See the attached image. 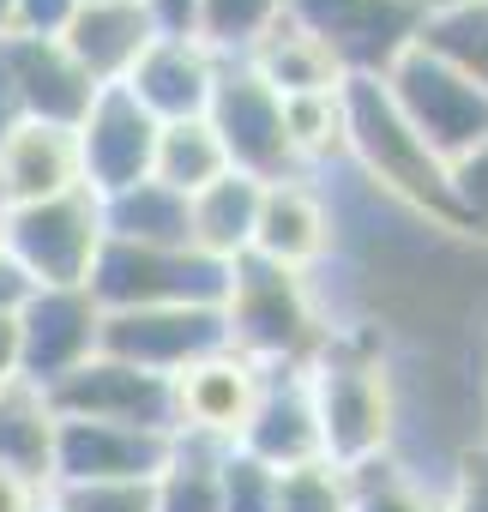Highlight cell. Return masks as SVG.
Here are the masks:
<instances>
[{
  "instance_id": "obj_1",
  "label": "cell",
  "mask_w": 488,
  "mask_h": 512,
  "mask_svg": "<svg viewBox=\"0 0 488 512\" xmlns=\"http://www.w3.org/2000/svg\"><path fill=\"white\" fill-rule=\"evenodd\" d=\"M314 422H320V452L344 470H362L374 458H392L404 440V392L398 368L386 356V338L362 320L332 326L320 356L302 368Z\"/></svg>"
},
{
  "instance_id": "obj_2",
  "label": "cell",
  "mask_w": 488,
  "mask_h": 512,
  "mask_svg": "<svg viewBox=\"0 0 488 512\" xmlns=\"http://www.w3.org/2000/svg\"><path fill=\"white\" fill-rule=\"evenodd\" d=\"M344 163L422 229L464 241L446 163L410 133V121L398 115L380 79H344Z\"/></svg>"
},
{
  "instance_id": "obj_3",
  "label": "cell",
  "mask_w": 488,
  "mask_h": 512,
  "mask_svg": "<svg viewBox=\"0 0 488 512\" xmlns=\"http://www.w3.org/2000/svg\"><path fill=\"white\" fill-rule=\"evenodd\" d=\"M223 338L235 356H248L254 368H308L320 344L332 338V308L320 302L314 278L278 272L266 260H235L229 290H223Z\"/></svg>"
},
{
  "instance_id": "obj_4",
  "label": "cell",
  "mask_w": 488,
  "mask_h": 512,
  "mask_svg": "<svg viewBox=\"0 0 488 512\" xmlns=\"http://www.w3.org/2000/svg\"><path fill=\"white\" fill-rule=\"evenodd\" d=\"M85 290H91V302L103 314H133V308H223L229 266L205 260V253H193V247L103 241Z\"/></svg>"
},
{
  "instance_id": "obj_5",
  "label": "cell",
  "mask_w": 488,
  "mask_h": 512,
  "mask_svg": "<svg viewBox=\"0 0 488 512\" xmlns=\"http://www.w3.org/2000/svg\"><path fill=\"white\" fill-rule=\"evenodd\" d=\"M386 85V97L398 103V115L410 121V133L452 169V163H464L476 145H488V97L452 67V61H440L434 49H410V55H398V67L380 79Z\"/></svg>"
},
{
  "instance_id": "obj_6",
  "label": "cell",
  "mask_w": 488,
  "mask_h": 512,
  "mask_svg": "<svg viewBox=\"0 0 488 512\" xmlns=\"http://www.w3.org/2000/svg\"><path fill=\"white\" fill-rule=\"evenodd\" d=\"M97 247H103V217L97 193L85 187L7 211V260L31 278V290H85Z\"/></svg>"
},
{
  "instance_id": "obj_7",
  "label": "cell",
  "mask_w": 488,
  "mask_h": 512,
  "mask_svg": "<svg viewBox=\"0 0 488 512\" xmlns=\"http://www.w3.org/2000/svg\"><path fill=\"white\" fill-rule=\"evenodd\" d=\"M290 19L338 61L344 79H386L422 37L410 0H290Z\"/></svg>"
},
{
  "instance_id": "obj_8",
  "label": "cell",
  "mask_w": 488,
  "mask_h": 512,
  "mask_svg": "<svg viewBox=\"0 0 488 512\" xmlns=\"http://www.w3.org/2000/svg\"><path fill=\"white\" fill-rule=\"evenodd\" d=\"M205 127L217 133V145H223L235 175H254V181L302 175L296 157H290V139H284V97L248 61H223L217 67Z\"/></svg>"
},
{
  "instance_id": "obj_9",
  "label": "cell",
  "mask_w": 488,
  "mask_h": 512,
  "mask_svg": "<svg viewBox=\"0 0 488 512\" xmlns=\"http://www.w3.org/2000/svg\"><path fill=\"white\" fill-rule=\"evenodd\" d=\"M338 205L326 193L320 175H284L260 187V217H254V260L296 272V278H320L338 260Z\"/></svg>"
},
{
  "instance_id": "obj_10",
  "label": "cell",
  "mask_w": 488,
  "mask_h": 512,
  "mask_svg": "<svg viewBox=\"0 0 488 512\" xmlns=\"http://www.w3.org/2000/svg\"><path fill=\"white\" fill-rule=\"evenodd\" d=\"M49 404H55V416H79V422L175 434V386L163 374H145V368L115 362L103 350L85 368H73L61 386H49Z\"/></svg>"
},
{
  "instance_id": "obj_11",
  "label": "cell",
  "mask_w": 488,
  "mask_h": 512,
  "mask_svg": "<svg viewBox=\"0 0 488 512\" xmlns=\"http://www.w3.org/2000/svg\"><path fill=\"white\" fill-rule=\"evenodd\" d=\"M103 350V308L91 290H31L19 308V380L61 386Z\"/></svg>"
},
{
  "instance_id": "obj_12",
  "label": "cell",
  "mask_w": 488,
  "mask_h": 512,
  "mask_svg": "<svg viewBox=\"0 0 488 512\" xmlns=\"http://www.w3.org/2000/svg\"><path fill=\"white\" fill-rule=\"evenodd\" d=\"M73 145H79V181H85V193L109 199V193H121L133 181H151L157 121L121 85H109V91L91 97L85 121L73 127Z\"/></svg>"
},
{
  "instance_id": "obj_13",
  "label": "cell",
  "mask_w": 488,
  "mask_h": 512,
  "mask_svg": "<svg viewBox=\"0 0 488 512\" xmlns=\"http://www.w3.org/2000/svg\"><path fill=\"white\" fill-rule=\"evenodd\" d=\"M223 314L217 308H133V314H103V356L133 362L145 374L175 380L199 356L223 350Z\"/></svg>"
},
{
  "instance_id": "obj_14",
  "label": "cell",
  "mask_w": 488,
  "mask_h": 512,
  "mask_svg": "<svg viewBox=\"0 0 488 512\" xmlns=\"http://www.w3.org/2000/svg\"><path fill=\"white\" fill-rule=\"evenodd\" d=\"M0 85H7L19 121L37 127H79L97 85L73 67V55L49 37H0Z\"/></svg>"
},
{
  "instance_id": "obj_15",
  "label": "cell",
  "mask_w": 488,
  "mask_h": 512,
  "mask_svg": "<svg viewBox=\"0 0 488 512\" xmlns=\"http://www.w3.org/2000/svg\"><path fill=\"white\" fill-rule=\"evenodd\" d=\"M169 386H175V434H199V440L235 446L241 428H248V416H254V404H260L266 368H254L248 356H235L223 344V350L199 356L193 368H181Z\"/></svg>"
},
{
  "instance_id": "obj_16",
  "label": "cell",
  "mask_w": 488,
  "mask_h": 512,
  "mask_svg": "<svg viewBox=\"0 0 488 512\" xmlns=\"http://www.w3.org/2000/svg\"><path fill=\"white\" fill-rule=\"evenodd\" d=\"M163 458H169V434L61 416L49 488H55V482H151V476L163 470Z\"/></svg>"
},
{
  "instance_id": "obj_17",
  "label": "cell",
  "mask_w": 488,
  "mask_h": 512,
  "mask_svg": "<svg viewBox=\"0 0 488 512\" xmlns=\"http://www.w3.org/2000/svg\"><path fill=\"white\" fill-rule=\"evenodd\" d=\"M217 67H223V61H217L199 37H157V43L139 55V67L127 73L121 91H127L157 127H169V121H205Z\"/></svg>"
},
{
  "instance_id": "obj_18",
  "label": "cell",
  "mask_w": 488,
  "mask_h": 512,
  "mask_svg": "<svg viewBox=\"0 0 488 512\" xmlns=\"http://www.w3.org/2000/svg\"><path fill=\"white\" fill-rule=\"evenodd\" d=\"M157 37L163 31L151 25V13L139 7V0H79V13L67 19V31L55 43L73 55V67L97 91H109V85H127V73L139 67V55Z\"/></svg>"
},
{
  "instance_id": "obj_19",
  "label": "cell",
  "mask_w": 488,
  "mask_h": 512,
  "mask_svg": "<svg viewBox=\"0 0 488 512\" xmlns=\"http://www.w3.org/2000/svg\"><path fill=\"white\" fill-rule=\"evenodd\" d=\"M235 452L260 458L266 470H296L308 458H326L320 452V422H314V398H308V374L302 368H272L266 386H260V404L241 428Z\"/></svg>"
},
{
  "instance_id": "obj_20",
  "label": "cell",
  "mask_w": 488,
  "mask_h": 512,
  "mask_svg": "<svg viewBox=\"0 0 488 512\" xmlns=\"http://www.w3.org/2000/svg\"><path fill=\"white\" fill-rule=\"evenodd\" d=\"M85 187L79 181V145L67 127H37V121H19L0 145V211H25V205H43V199H61Z\"/></svg>"
},
{
  "instance_id": "obj_21",
  "label": "cell",
  "mask_w": 488,
  "mask_h": 512,
  "mask_svg": "<svg viewBox=\"0 0 488 512\" xmlns=\"http://www.w3.org/2000/svg\"><path fill=\"white\" fill-rule=\"evenodd\" d=\"M260 187L254 175H217L211 187H199L187 199V241L193 253H205V260L217 266H235V260H248V247H254V217H260Z\"/></svg>"
},
{
  "instance_id": "obj_22",
  "label": "cell",
  "mask_w": 488,
  "mask_h": 512,
  "mask_svg": "<svg viewBox=\"0 0 488 512\" xmlns=\"http://www.w3.org/2000/svg\"><path fill=\"white\" fill-rule=\"evenodd\" d=\"M55 428H61V416H55L43 386H31V380L0 386V470L49 488V476H55Z\"/></svg>"
},
{
  "instance_id": "obj_23",
  "label": "cell",
  "mask_w": 488,
  "mask_h": 512,
  "mask_svg": "<svg viewBox=\"0 0 488 512\" xmlns=\"http://www.w3.org/2000/svg\"><path fill=\"white\" fill-rule=\"evenodd\" d=\"M235 446L169 434V458L151 476V512H223V458Z\"/></svg>"
},
{
  "instance_id": "obj_24",
  "label": "cell",
  "mask_w": 488,
  "mask_h": 512,
  "mask_svg": "<svg viewBox=\"0 0 488 512\" xmlns=\"http://www.w3.org/2000/svg\"><path fill=\"white\" fill-rule=\"evenodd\" d=\"M103 241H133V247H193L187 241V199L163 181H133L109 199H97Z\"/></svg>"
},
{
  "instance_id": "obj_25",
  "label": "cell",
  "mask_w": 488,
  "mask_h": 512,
  "mask_svg": "<svg viewBox=\"0 0 488 512\" xmlns=\"http://www.w3.org/2000/svg\"><path fill=\"white\" fill-rule=\"evenodd\" d=\"M248 67L278 91V97H320V91H344V73H338V61L296 25V19H284L254 55H248Z\"/></svg>"
},
{
  "instance_id": "obj_26",
  "label": "cell",
  "mask_w": 488,
  "mask_h": 512,
  "mask_svg": "<svg viewBox=\"0 0 488 512\" xmlns=\"http://www.w3.org/2000/svg\"><path fill=\"white\" fill-rule=\"evenodd\" d=\"M284 19H290V0H199L193 37L217 61H248Z\"/></svg>"
},
{
  "instance_id": "obj_27",
  "label": "cell",
  "mask_w": 488,
  "mask_h": 512,
  "mask_svg": "<svg viewBox=\"0 0 488 512\" xmlns=\"http://www.w3.org/2000/svg\"><path fill=\"white\" fill-rule=\"evenodd\" d=\"M284 139L302 175L344 169V91L320 97H284Z\"/></svg>"
},
{
  "instance_id": "obj_28",
  "label": "cell",
  "mask_w": 488,
  "mask_h": 512,
  "mask_svg": "<svg viewBox=\"0 0 488 512\" xmlns=\"http://www.w3.org/2000/svg\"><path fill=\"white\" fill-rule=\"evenodd\" d=\"M217 175H229V157L217 145V133L205 121H169L157 127V151H151V181L175 187L181 199H193L199 187H211Z\"/></svg>"
},
{
  "instance_id": "obj_29",
  "label": "cell",
  "mask_w": 488,
  "mask_h": 512,
  "mask_svg": "<svg viewBox=\"0 0 488 512\" xmlns=\"http://www.w3.org/2000/svg\"><path fill=\"white\" fill-rule=\"evenodd\" d=\"M350 512H446V506H440V482H428V470H410L392 452L350 470Z\"/></svg>"
},
{
  "instance_id": "obj_30",
  "label": "cell",
  "mask_w": 488,
  "mask_h": 512,
  "mask_svg": "<svg viewBox=\"0 0 488 512\" xmlns=\"http://www.w3.org/2000/svg\"><path fill=\"white\" fill-rule=\"evenodd\" d=\"M416 43H422V49H434L440 61H452V67H458L482 97H488V0H464V7H452V13H440V19H428Z\"/></svg>"
},
{
  "instance_id": "obj_31",
  "label": "cell",
  "mask_w": 488,
  "mask_h": 512,
  "mask_svg": "<svg viewBox=\"0 0 488 512\" xmlns=\"http://www.w3.org/2000/svg\"><path fill=\"white\" fill-rule=\"evenodd\" d=\"M278 512H350V470L332 458L278 470Z\"/></svg>"
},
{
  "instance_id": "obj_32",
  "label": "cell",
  "mask_w": 488,
  "mask_h": 512,
  "mask_svg": "<svg viewBox=\"0 0 488 512\" xmlns=\"http://www.w3.org/2000/svg\"><path fill=\"white\" fill-rule=\"evenodd\" d=\"M55 512H151V482H55Z\"/></svg>"
},
{
  "instance_id": "obj_33",
  "label": "cell",
  "mask_w": 488,
  "mask_h": 512,
  "mask_svg": "<svg viewBox=\"0 0 488 512\" xmlns=\"http://www.w3.org/2000/svg\"><path fill=\"white\" fill-rule=\"evenodd\" d=\"M223 512H278V470L248 452L223 458Z\"/></svg>"
},
{
  "instance_id": "obj_34",
  "label": "cell",
  "mask_w": 488,
  "mask_h": 512,
  "mask_svg": "<svg viewBox=\"0 0 488 512\" xmlns=\"http://www.w3.org/2000/svg\"><path fill=\"white\" fill-rule=\"evenodd\" d=\"M452 175V205L464 223V241H488V145H476L464 163L446 169Z\"/></svg>"
},
{
  "instance_id": "obj_35",
  "label": "cell",
  "mask_w": 488,
  "mask_h": 512,
  "mask_svg": "<svg viewBox=\"0 0 488 512\" xmlns=\"http://www.w3.org/2000/svg\"><path fill=\"white\" fill-rule=\"evenodd\" d=\"M440 506L446 512H488V434L458 452L452 476L440 482Z\"/></svg>"
},
{
  "instance_id": "obj_36",
  "label": "cell",
  "mask_w": 488,
  "mask_h": 512,
  "mask_svg": "<svg viewBox=\"0 0 488 512\" xmlns=\"http://www.w3.org/2000/svg\"><path fill=\"white\" fill-rule=\"evenodd\" d=\"M73 13H79V0H13L7 37H49V43H55Z\"/></svg>"
},
{
  "instance_id": "obj_37",
  "label": "cell",
  "mask_w": 488,
  "mask_h": 512,
  "mask_svg": "<svg viewBox=\"0 0 488 512\" xmlns=\"http://www.w3.org/2000/svg\"><path fill=\"white\" fill-rule=\"evenodd\" d=\"M43 506H49L43 482H25L13 470H0V512H43Z\"/></svg>"
},
{
  "instance_id": "obj_38",
  "label": "cell",
  "mask_w": 488,
  "mask_h": 512,
  "mask_svg": "<svg viewBox=\"0 0 488 512\" xmlns=\"http://www.w3.org/2000/svg\"><path fill=\"white\" fill-rule=\"evenodd\" d=\"M139 7L151 13V25L163 37H193V7L199 0H139Z\"/></svg>"
},
{
  "instance_id": "obj_39",
  "label": "cell",
  "mask_w": 488,
  "mask_h": 512,
  "mask_svg": "<svg viewBox=\"0 0 488 512\" xmlns=\"http://www.w3.org/2000/svg\"><path fill=\"white\" fill-rule=\"evenodd\" d=\"M25 296H31V278L7 260V253H0V314H19V308H25Z\"/></svg>"
},
{
  "instance_id": "obj_40",
  "label": "cell",
  "mask_w": 488,
  "mask_h": 512,
  "mask_svg": "<svg viewBox=\"0 0 488 512\" xmlns=\"http://www.w3.org/2000/svg\"><path fill=\"white\" fill-rule=\"evenodd\" d=\"M19 380V314H0V386Z\"/></svg>"
},
{
  "instance_id": "obj_41",
  "label": "cell",
  "mask_w": 488,
  "mask_h": 512,
  "mask_svg": "<svg viewBox=\"0 0 488 512\" xmlns=\"http://www.w3.org/2000/svg\"><path fill=\"white\" fill-rule=\"evenodd\" d=\"M19 127V109H13V97H7V85H0V145H7V133Z\"/></svg>"
},
{
  "instance_id": "obj_42",
  "label": "cell",
  "mask_w": 488,
  "mask_h": 512,
  "mask_svg": "<svg viewBox=\"0 0 488 512\" xmlns=\"http://www.w3.org/2000/svg\"><path fill=\"white\" fill-rule=\"evenodd\" d=\"M410 7H416V13H422V25H428V19H440V13H452V7H464V0H410Z\"/></svg>"
},
{
  "instance_id": "obj_43",
  "label": "cell",
  "mask_w": 488,
  "mask_h": 512,
  "mask_svg": "<svg viewBox=\"0 0 488 512\" xmlns=\"http://www.w3.org/2000/svg\"><path fill=\"white\" fill-rule=\"evenodd\" d=\"M7 19H13V0H0V37H7Z\"/></svg>"
},
{
  "instance_id": "obj_44",
  "label": "cell",
  "mask_w": 488,
  "mask_h": 512,
  "mask_svg": "<svg viewBox=\"0 0 488 512\" xmlns=\"http://www.w3.org/2000/svg\"><path fill=\"white\" fill-rule=\"evenodd\" d=\"M0 253H7V211H0Z\"/></svg>"
},
{
  "instance_id": "obj_45",
  "label": "cell",
  "mask_w": 488,
  "mask_h": 512,
  "mask_svg": "<svg viewBox=\"0 0 488 512\" xmlns=\"http://www.w3.org/2000/svg\"><path fill=\"white\" fill-rule=\"evenodd\" d=\"M43 512H55V506H43Z\"/></svg>"
}]
</instances>
